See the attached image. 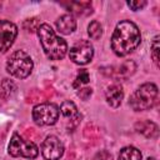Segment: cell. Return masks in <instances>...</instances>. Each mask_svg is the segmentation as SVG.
Returning <instances> with one entry per match:
<instances>
[{"label":"cell","instance_id":"1","mask_svg":"<svg viewBox=\"0 0 160 160\" xmlns=\"http://www.w3.org/2000/svg\"><path fill=\"white\" fill-rule=\"evenodd\" d=\"M141 35L139 28L130 20H122L116 24L111 36V49L118 56H125L132 52L140 44Z\"/></svg>","mask_w":160,"mask_h":160},{"label":"cell","instance_id":"2","mask_svg":"<svg viewBox=\"0 0 160 160\" xmlns=\"http://www.w3.org/2000/svg\"><path fill=\"white\" fill-rule=\"evenodd\" d=\"M38 36L45 55L50 60H61L68 52L66 41L56 35L49 24H41L38 26Z\"/></svg>","mask_w":160,"mask_h":160},{"label":"cell","instance_id":"3","mask_svg":"<svg viewBox=\"0 0 160 160\" xmlns=\"http://www.w3.org/2000/svg\"><path fill=\"white\" fill-rule=\"evenodd\" d=\"M158 86L152 82L140 85L130 96L129 105L135 111H144L152 108L158 100Z\"/></svg>","mask_w":160,"mask_h":160},{"label":"cell","instance_id":"4","mask_svg":"<svg viewBox=\"0 0 160 160\" xmlns=\"http://www.w3.org/2000/svg\"><path fill=\"white\" fill-rule=\"evenodd\" d=\"M32 68H34L32 60L30 55L24 50L14 51L6 61V71L18 79L28 78L31 74Z\"/></svg>","mask_w":160,"mask_h":160},{"label":"cell","instance_id":"5","mask_svg":"<svg viewBox=\"0 0 160 160\" xmlns=\"http://www.w3.org/2000/svg\"><path fill=\"white\" fill-rule=\"evenodd\" d=\"M9 154L15 158H25V159H35L39 154L38 146L30 141L25 140L19 134H14L9 142Z\"/></svg>","mask_w":160,"mask_h":160},{"label":"cell","instance_id":"6","mask_svg":"<svg viewBox=\"0 0 160 160\" xmlns=\"http://www.w3.org/2000/svg\"><path fill=\"white\" fill-rule=\"evenodd\" d=\"M60 115V109L52 102L38 104L32 109V119L39 126L54 125Z\"/></svg>","mask_w":160,"mask_h":160},{"label":"cell","instance_id":"7","mask_svg":"<svg viewBox=\"0 0 160 160\" xmlns=\"http://www.w3.org/2000/svg\"><path fill=\"white\" fill-rule=\"evenodd\" d=\"M70 60L78 65H86L91 61L94 56V48L90 41L80 40L69 51Z\"/></svg>","mask_w":160,"mask_h":160},{"label":"cell","instance_id":"8","mask_svg":"<svg viewBox=\"0 0 160 160\" xmlns=\"http://www.w3.org/2000/svg\"><path fill=\"white\" fill-rule=\"evenodd\" d=\"M41 154L46 160H59L64 154V144L55 135H49L41 144Z\"/></svg>","mask_w":160,"mask_h":160},{"label":"cell","instance_id":"9","mask_svg":"<svg viewBox=\"0 0 160 160\" xmlns=\"http://www.w3.org/2000/svg\"><path fill=\"white\" fill-rule=\"evenodd\" d=\"M18 36V28L9 20H0V51L6 52Z\"/></svg>","mask_w":160,"mask_h":160},{"label":"cell","instance_id":"10","mask_svg":"<svg viewBox=\"0 0 160 160\" xmlns=\"http://www.w3.org/2000/svg\"><path fill=\"white\" fill-rule=\"evenodd\" d=\"M105 98H106L108 104L111 108H119L121 101H122V99H124L122 88L120 85H118V84L110 85L105 91Z\"/></svg>","mask_w":160,"mask_h":160},{"label":"cell","instance_id":"11","mask_svg":"<svg viewBox=\"0 0 160 160\" xmlns=\"http://www.w3.org/2000/svg\"><path fill=\"white\" fill-rule=\"evenodd\" d=\"M56 29L62 35H69L76 29V20L71 14H64L56 20Z\"/></svg>","mask_w":160,"mask_h":160},{"label":"cell","instance_id":"12","mask_svg":"<svg viewBox=\"0 0 160 160\" xmlns=\"http://www.w3.org/2000/svg\"><path fill=\"white\" fill-rule=\"evenodd\" d=\"M60 112L62 114V116H64L69 122L72 124V126H75V125L79 122L80 114H79V111H78L76 105H75L72 101H70V100L64 101V102L61 104V106H60Z\"/></svg>","mask_w":160,"mask_h":160},{"label":"cell","instance_id":"13","mask_svg":"<svg viewBox=\"0 0 160 160\" xmlns=\"http://www.w3.org/2000/svg\"><path fill=\"white\" fill-rule=\"evenodd\" d=\"M119 160H141V152L139 149L134 148V146H125L120 150Z\"/></svg>","mask_w":160,"mask_h":160},{"label":"cell","instance_id":"14","mask_svg":"<svg viewBox=\"0 0 160 160\" xmlns=\"http://www.w3.org/2000/svg\"><path fill=\"white\" fill-rule=\"evenodd\" d=\"M70 12H74V14H84V11L88 12H91V4L90 2H79V1H72V2H69V4H62Z\"/></svg>","mask_w":160,"mask_h":160},{"label":"cell","instance_id":"15","mask_svg":"<svg viewBox=\"0 0 160 160\" xmlns=\"http://www.w3.org/2000/svg\"><path fill=\"white\" fill-rule=\"evenodd\" d=\"M136 126H140L138 131L139 132H142L148 138H150V136L152 138V136H156L158 135V126L154 122H151V121H144V122L138 124Z\"/></svg>","mask_w":160,"mask_h":160},{"label":"cell","instance_id":"16","mask_svg":"<svg viewBox=\"0 0 160 160\" xmlns=\"http://www.w3.org/2000/svg\"><path fill=\"white\" fill-rule=\"evenodd\" d=\"M88 34H89V36L92 40L100 39L101 35H102V26H101V24L99 21H96V20L91 21L89 24V26H88Z\"/></svg>","mask_w":160,"mask_h":160},{"label":"cell","instance_id":"17","mask_svg":"<svg viewBox=\"0 0 160 160\" xmlns=\"http://www.w3.org/2000/svg\"><path fill=\"white\" fill-rule=\"evenodd\" d=\"M89 81H90L89 72H88L85 69H82V70H80V72L78 74L75 81H74V86H75V88H79V86H81V85H84V84H88Z\"/></svg>","mask_w":160,"mask_h":160},{"label":"cell","instance_id":"18","mask_svg":"<svg viewBox=\"0 0 160 160\" xmlns=\"http://www.w3.org/2000/svg\"><path fill=\"white\" fill-rule=\"evenodd\" d=\"M150 49H151V58L156 64V66H159V36L158 35L154 38Z\"/></svg>","mask_w":160,"mask_h":160},{"label":"cell","instance_id":"19","mask_svg":"<svg viewBox=\"0 0 160 160\" xmlns=\"http://www.w3.org/2000/svg\"><path fill=\"white\" fill-rule=\"evenodd\" d=\"M128 6L134 10V11H138V10H141L142 8L146 6V1L145 0H135V1H128Z\"/></svg>","mask_w":160,"mask_h":160},{"label":"cell","instance_id":"20","mask_svg":"<svg viewBox=\"0 0 160 160\" xmlns=\"http://www.w3.org/2000/svg\"><path fill=\"white\" fill-rule=\"evenodd\" d=\"M92 94V90L90 88H79V91H78V96L81 98L82 100H88Z\"/></svg>","mask_w":160,"mask_h":160},{"label":"cell","instance_id":"21","mask_svg":"<svg viewBox=\"0 0 160 160\" xmlns=\"http://www.w3.org/2000/svg\"><path fill=\"white\" fill-rule=\"evenodd\" d=\"M92 160H112V156H111V154H110L109 151L101 150V151H99V152L94 156Z\"/></svg>","mask_w":160,"mask_h":160},{"label":"cell","instance_id":"22","mask_svg":"<svg viewBox=\"0 0 160 160\" xmlns=\"http://www.w3.org/2000/svg\"><path fill=\"white\" fill-rule=\"evenodd\" d=\"M146 160H155L154 158H149V159H146Z\"/></svg>","mask_w":160,"mask_h":160}]
</instances>
